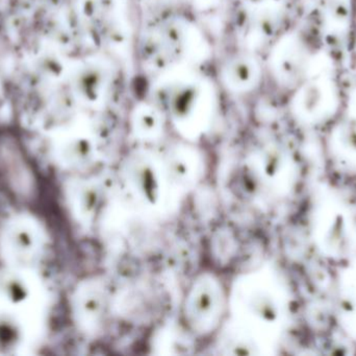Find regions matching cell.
Masks as SVG:
<instances>
[{"label":"cell","mask_w":356,"mask_h":356,"mask_svg":"<svg viewBox=\"0 0 356 356\" xmlns=\"http://www.w3.org/2000/svg\"><path fill=\"white\" fill-rule=\"evenodd\" d=\"M2 249L16 263H27L37 254V234L25 222H12L2 234Z\"/></svg>","instance_id":"cell-2"},{"label":"cell","mask_w":356,"mask_h":356,"mask_svg":"<svg viewBox=\"0 0 356 356\" xmlns=\"http://www.w3.org/2000/svg\"><path fill=\"white\" fill-rule=\"evenodd\" d=\"M0 180L19 200H33L37 196L35 169L22 146L14 138L0 139Z\"/></svg>","instance_id":"cell-1"},{"label":"cell","mask_w":356,"mask_h":356,"mask_svg":"<svg viewBox=\"0 0 356 356\" xmlns=\"http://www.w3.org/2000/svg\"><path fill=\"white\" fill-rule=\"evenodd\" d=\"M129 184L137 196L156 204L160 199V176L154 165L146 160H137L129 165Z\"/></svg>","instance_id":"cell-3"},{"label":"cell","mask_w":356,"mask_h":356,"mask_svg":"<svg viewBox=\"0 0 356 356\" xmlns=\"http://www.w3.org/2000/svg\"><path fill=\"white\" fill-rule=\"evenodd\" d=\"M217 296L213 286L203 284L195 290L191 300V316L197 324L211 323L217 311Z\"/></svg>","instance_id":"cell-4"}]
</instances>
